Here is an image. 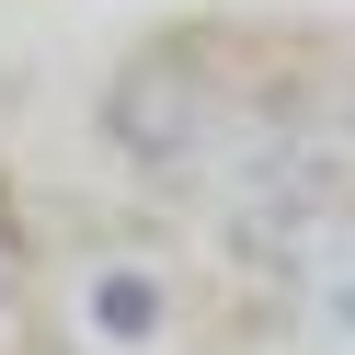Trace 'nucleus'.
I'll list each match as a JSON object with an SVG mask.
<instances>
[{
    "instance_id": "20e7f679",
    "label": "nucleus",
    "mask_w": 355,
    "mask_h": 355,
    "mask_svg": "<svg viewBox=\"0 0 355 355\" xmlns=\"http://www.w3.org/2000/svg\"><path fill=\"white\" fill-rule=\"evenodd\" d=\"M12 286H24V241H12V218H0V309H12Z\"/></svg>"
},
{
    "instance_id": "f03ea898",
    "label": "nucleus",
    "mask_w": 355,
    "mask_h": 355,
    "mask_svg": "<svg viewBox=\"0 0 355 355\" xmlns=\"http://www.w3.org/2000/svg\"><path fill=\"white\" fill-rule=\"evenodd\" d=\"M69 321L92 332L103 355H161V344H172V321H184V286H172V263H138V252H115V263H80V286H69Z\"/></svg>"
},
{
    "instance_id": "7ed1b4c3",
    "label": "nucleus",
    "mask_w": 355,
    "mask_h": 355,
    "mask_svg": "<svg viewBox=\"0 0 355 355\" xmlns=\"http://www.w3.org/2000/svg\"><path fill=\"white\" fill-rule=\"evenodd\" d=\"M309 286H321V332H344V344H355V241H344Z\"/></svg>"
},
{
    "instance_id": "f257e3e1",
    "label": "nucleus",
    "mask_w": 355,
    "mask_h": 355,
    "mask_svg": "<svg viewBox=\"0 0 355 355\" xmlns=\"http://www.w3.org/2000/svg\"><path fill=\"white\" fill-rule=\"evenodd\" d=\"M230 58H241V35H149L103 80V149L161 195H218L241 172V149L298 103V92L230 80Z\"/></svg>"
}]
</instances>
